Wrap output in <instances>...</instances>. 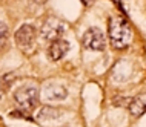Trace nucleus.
<instances>
[{
  "mask_svg": "<svg viewBox=\"0 0 146 127\" xmlns=\"http://www.w3.org/2000/svg\"><path fill=\"white\" fill-rule=\"evenodd\" d=\"M109 40H111L112 47H115V49H125V47L131 45L132 31L129 28L128 22L123 17H120V15L111 18V23H109Z\"/></svg>",
  "mask_w": 146,
  "mask_h": 127,
  "instance_id": "1",
  "label": "nucleus"
},
{
  "mask_svg": "<svg viewBox=\"0 0 146 127\" xmlns=\"http://www.w3.org/2000/svg\"><path fill=\"white\" fill-rule=\"evenodd\" d=\"M83 3H85V5H88V3H89V0H83Z\"/></svg>",
  "mask_w": 146,
  "mask_h": 127,
  "instance_id": "12",
  "label": "nucleus"
},
{
  "mask_svg": "<svg viewBox=\"0 0 146 127\" xmlns=\"http://www.w3.org/2000/svg\"><path fill=\"white\" fill-rule=\"evenodd\" d=\"M62 113L63 112L60 109H56V107H51V106H45V107H42V109L38 110L37 120L42 121V122H51V121L58 120V116H60Z\"/></svg>",
  "mask_w": 146,
  "mask_h": 127,
  "instance_id": "9",
  "label": "nucleus"
},
{
  "mask_svg": "<svg viewBox=\"0 0 146 127\" xmlns=\"http://www.w3.org/2000/svg\"><path fill=\"white\" fill-rule=\"evenodd\" d=\"M129 112L134 116H140V115L146 113V93H140L137 97H134L131 101H129L128 106Z\"/></svg>",
  "mask_w": 146,
  "mask_h": 127,
  "instance_id": "8",
  "label": "nucleus"
},
{
  "mask_svg": "<svg viewBox=\"0 0 146 127\" xmlns=\"http://www.w3.org/2000/svg\"><path fill=\"white\" fill-rule=\"evenodd\" d=\"M40 90L35 84H25L19 87L14 93V101L23 110H33L38 103Z\"/></svg>",
  "mask_w": 146,
  "mask_h": 127,
  "instance_id": "2",
  "label": "nucleus"
},
{
  "mask_svg": "<svg viewBox=\"0 0 146 127\" xmlns=\"http://www.w3.org/2000/svg\"><path fill=\"white\" fill-rule=\"evenodd\" d=\"M8 37H9V29H8V26L3 22H0V51L6 46Z\"/></svg>",
  "mask_w": 146,
  "mask_h": 127,
  "instance_id": "10",
  "label": "nucleus"
},
{
  "mask_svg": "<svg viewBox=\"0 0 146 127\" xmlns=\"http://www.w3.org/2000/svg\"><path fill=\"white\" fill-rule=\"evenodd\" d=\"M35 37H37V31H35L34 25H26L20 26L15 32L14 38H15V45L19 46V49L23 51L25 54H29L34 51L35 46Z\"/></svg>",
  "mask_w": 146,
  "mask_h": 127,
  "instance_id": "3",
  "label": "nucleus"
},
{
  "mask_svg": "<svg viewBox=\"0 0 146 127\" xmlns=\"http://www.w3.org/2000/svg\"><path fill=\"white\" fill-rule=\"evenodd\" d=\"M83 46L88 51H97V52L105 51L106 47L105 34L98 28H89L83 34Z\"/></svg>",
  "mask_w": 146,
  "mask_h": 127,
  "instance_id": "4",
  "label": "nucleus"
},
{
  "mask_svg": "<svg viewBox=\"0 0 146 127\" xmlns=\"http://www.w3.org/2000/svg\"><path fill=\"white\" fill-rule=\"evenodd\" d=\"M2 97H3V90H2V87H0V100H2Z\"/></svg>",
  "mask_w": 146,
  "mask_h": 127,
  "instance_id": "11",
  "label": "nucleus"
},
{
  "mask_svg": "<svg viewBox=\"0 0 146 127\" xmlns=\"http://www.w3.org/2000/svg\"><path fill=\"white\" fill-rule=\"evenodd\" d=\"M42 97L46 101H63L68 97V90L65 86L57 84V83H48L42 89Z\"/></svg>",
  "mask_w": 146,
  "mask_h": 127,
  "instance_id": "6",
  "label": "nucleus"
},
{
  "mask_svg": "<svg viewBox=\"0 0 146 127\" xmlns=\"http://www.w3.org/2000/svg\"><path fill=\"white\" fill-rule=\"evenodd\" d=\"M69 51V43L66 40H62V38H57L51 43L49 49H48V55L52 61H58L60 58H63Z\"/></svg>",
  "mask_w": 146,
  "mask_h": 127,
  "instance_id": "7",
  "label": "nucleus"
},
{
  "mask_svg": "<svg viewBox=\"0 0 146 127\" xmlns=\"http://www.w3.org/2000/svg\"><path fill=\"white\" fill-rule=\"evenodd\" d=\"M63 31H65V25L57 20L56 17H49L48 20L42 25V29H40V34H42V38L43 40H57L58 37L63 34Z\"/></svg>",
  "mask_w": 146,
  "mask_h": 127,
  "instance_id": "5",
  "label": "nucleus"
}]
</instances>
